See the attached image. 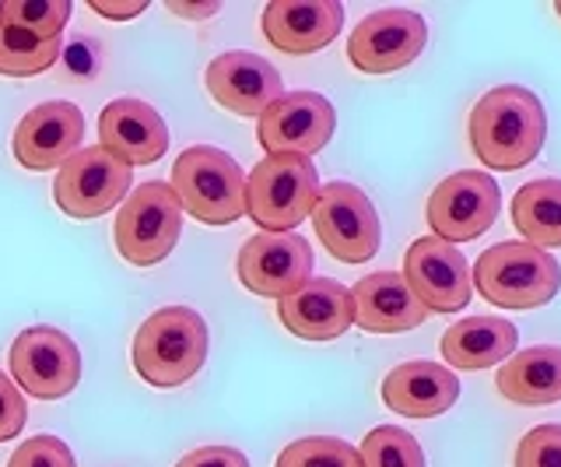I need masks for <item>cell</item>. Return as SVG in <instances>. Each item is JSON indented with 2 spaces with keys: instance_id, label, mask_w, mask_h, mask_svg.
Returning a JSON list of instances; mask_svg holds the SVG:
<instances>
[{
  "instance_id": "4dcf8cb0",
  "label": "cell",
  "mask_w": 561,
  "mask_h": 467,
  "mask_svg": "<svg viewBox=\"0 0 561 467\" xmlns=\"http://www.w3.org/2000/svg\"><path fill=\"white\" fill-rule=\"evenodd\" d=\"M28 422L25 394L14 387V379L0 373V443H11Z\"/></svg>"
},
{
  "instance_id": "d6a6232c",
  "label": "cell",
  "mask_w": 561,
  "mask_h": 467,
  "mask_svg": "<svg viewBox=\"0 0 561 467\" xmlns=\"http://www.w3.org/2000/svg\"><path fill=\"white\" fill-rule=\"evenodd\" d=\"M88 8L110 22H130L148 11V0H88Z\"/></svg>"
},
{
  "instance_id": "836d02e7",
  "label": "cell",
  "mask_w": 561,
  "mask_h": 467,
  "mask_svg": "<svg viewBox=\"0 0 561 467\" xmlns=\"http://www.w3.org/2000/svg\"><path fill=\"white\" fill-rule=\"evenodd\" d=\"M165 8L172 14H180V19H215V14H221V0H204V4H183V0H165Z\"/></svg>"
},
{
  "instance_id": "9a60e30c",
  "label": "cell",
  "mask_w": 561,
  "mask_h": 467,
  "mask_svg": "<svg viewBox=\"0 0 561 467\" xmlns=\"http://www.w3.org/2000/svg\"><path fill=\"white\" fill-rule=\"evenodd\" d=\"M81 141H84V113L75 102L53 99L18 119L11 151L22 169L46 172V169H60L70 155H78Z\"/></svg>"
},
{
  "instance_id": "277c9868",
  "label": "cell",
  "mask_w": 561,
  "mask_h": 467,
  "mask_svg": "<svg viewBox=\"0 0 561 467\" xmlns=\"http://www.w3.org/2000/svg\"><path fill=\"white\" fill-rule=\"evenodd\" d=\"M320 172L306 155H263L245 176V215L260 232H291L312 215Z\"/></svg>"
},
{
  "instance_id": "ba28073f",
  "label": "cell",
  "mask_w": 561,
  "mask_h": 467,
  "mask_svg": "<svg viewBox=\"0 0 561 467\" xmlns=\"http://www.w3.org/2000/svg\"><path fill=\"white\" fill-rule=\"evenodd\" d=\"M502 212V190L481 169L453 172L432 190L428 197V225L435 239L456 247L484 236Z\"/></svg>"
},
{
  "instance_id": "7a4b0ae2",
  "label": "cell",
  "mask_w": 561,
  "mask_h": 467,
  "mask_svg": "<svg viewBox=\"0 0 561 467\" xmlns=\"http://www.w3.org/2000/svg\"><path fill=\"white\" fill-rule=\"evenodd\" d=\"M207 323L190 306H165L151 314L134 334L130 358L137 376L151 387H183L207 362Z\"/></svg>"
},
{
  "instance_id": "603a6c76",
  "label": "cell",
  "mask_w": 561,
  "mask_h": 467,
  "mask_svg": "<svg viewBox=\"0 0 561 467\" xmlns=\"http://www.w3.org/2000/svg\"><path fill=\"white\" fill-rule=\"evenodd\" d=\"M499 390L513 405H558L561 401V349L558 344H534L513 352L499 366Z\"/></svg>"
},
{
  "instance_id": "484cf974",
  "label": "cell",
  "mask_w": 561,
  "mask_h": 467,
  "mask_svg": "<svg viewBox=\"0 0 561 467\" xmlns=\"http://www.w3.org/2000/svg\"><path fill=\"white\" fill-rule=\"evenodd\" d=\"M362 467H425L421 443L400 425H379L358 446Z\"/></svg>"
},
{
  "instance_id": "30bf717a",
  "label": "cell",
  "mask_w": 561,
  "mask_h": 467,
  "mask_svg": "<svg viewBox=\"0 0 561 467\" xmlns=\"http://www.w3.org/2000/svg\"><path fill=\"white\" fill-rule=\"evenodd\" d=\"M14 384L39 401H60L81 379V352L57 327H28L8 352Z\"/></svg>"
},
{
  "instance_id": "cb8c5ba5",
  "label": "cell",
  "mask_w": 561,
  "mask_h": 467,
  "mask_svg": "<svg viewBox=\"0 0 561 467\" xmlns=\"http://www.w3.org/2000/svg\"><path fill=\"white\" fill-rule=\"evenodd\" d=\"M513 225L519 229L523 243L554 250L561 247V180H534L523 183L513 197Z\"/></svg>"
},
{
  "instance_id": "7402d4cb",
  "label": "cell",
  "mask_w": 561,
  "mask_h": 467,
  "mask_svg": "<svg viewBox=\"0 0 561 467\" xmlns=\"http://www.w3.org/2000/svg\"><path fill=\"white\" fill-rule=\"evenodd\" d=\"M519 331L505 317H467L443 334V358L453 369H488L516 352Z\"/></svg>"
},
{
  "instance_id": "44dd1931",
  "label": "cell",
  "mask_w": 561,
  "mask_h": 467,
  "mask_svg": "<svg viewBox=\"0 0 561 467\" xmlns=\"http://www.w3.org/2000/svg\"><path fill=\"white\" fill-rule=\"evenodd\" d=\"M460 401V379L438 362H403L382 379V405L403 419H435Z\"/></svg>"
},
{
  "instance_id": "ffe728a7",
  "label": "cell",
  "mask_w": 561,
  "mask_h": 467,
  "mask_svg": "<svg viewBox=\"0 0 561 467\" xmlns=\"http://www.w3.org/2000/svg\"><path fill=\"white\" fill-rule=\"evenodd\" d=\"M355 323L368 334H403L428 320V309L414 299V292L397 271H376L351 288Z\"/></svg>"
},
{
  "instance_id": "7c38bea8",
  "label": "cell",
  "mask_w": 561,
  "mask_h": 467,
  "mask_svg": "<svg viewBox=\"0 0 561 467\" xmlns=\"http://www.w3.org/2000/svg\"><path fill=\"white\" fill-rule=\"evenodd\" d=\"M337 127L330 99L320 92H288L260 113L256 141L267 155H306L323 151Z\"/></svg>"
},
{
  "instance_id": "1f68e13d",
  "label": "cell",
  "mask_w": 561,
  "mask_h": 467,
  "mask_svg": "<svg viewBox=\"0 0 561 467\" xmlns=\"http://www.w3.org/2000/svg\"><path fill=\"white\" fill-rule=\"evenodd\" d=\"M175 467H250L242 449H232V446H201L186 454Z\"/></svg>"
},
{
  "instance_id": "8fae6325",
  "label": "cell",
  "mask_w": 561,
  "mask_h": 467,
  "mask_svg": "<svg viewBox=\"0 0 561 467\" xmlns=\"http://www.w3.org/2000/svg\"><path fill=\"white\" fill-rule=\"evenodd\" d=\"M428 43V25L417 11L382 8L358 22L347 39V60L362 75H393L411 67Z\"/></svg>"
},
{
  "instance_id": "f546056e",
  "label": "cell",
  "mask_w": 561,
  "mask_h": 467,
  "mask_svg": "<svg viewBox=\"0 0 561 467\" xmlns=\"http://www.w3.org/2000/svg\"><path fill=\"white\" fill-rule=\"evenodd\" d=\"M8 467H78L75 454L57 436H32L14 449Z\"/></svg>"
},
{
  "instance_id": "e575fe53",
  "label": "cell",
  "mask_w": 561,
  "mask_h": 467,
  "mask_svg": "<svg viewBox=\"0 0 561 467\" xmlns=\"http://www.w3.org/2000/svg\"><path fill=\"white\" fill-rule=\"evenodd\" d=\"M554 11H558V19H561V0H558V4H554Z\"/></svg>"
},
{
  "instance_id": "d6986e66",
  "label": "cell",
  "mask_w": 561,
  "mask_h": 467,
  "mask_svg": "<svg viewBox=\"0 0 561 467\" xmlns=\"http://www.w3.org/2000/svg\"><path fill=\"white\" fill-rule=\"evenodd\" d=\"M277 317L295 338L302 341H333L355 323L351 288L333 278H309L298 292L277 303Z\"/></svg>"
},
{
  "instance_id": "e0dca14e",
  "label": "cell",
  "mask_w": 561,
  "mask_h": 467,
  "mask_svg": "<svg viewBox=\"0 0 561 467\" xmlns=\"http://www.w3.org/2000/svg\"><path fill=\"white\" fill-rule=\"evenodd\" d=\"M344 29L341 0H271L263 8V36L274 49L306 57L330 46Z\"/></svg>"
},
{
  "instance_id": "ac0fdd59",
  "label": "cell",
  "mask_w": 561,
  "mask_h": 467,
  "mask_svg": "<svg viewBox=\"0 0 561 467\" xmlns=\"http://www.w3.org/2000/svg\"><path fill=\"white\" fill-rule=\"evenodd\" d=\"M99 145L123 166H154L169 151V127L148 102L113 99L99 116Z\"/></svg>"
},
{
  "instance_id": "2e32d148",
  "label": "cell",
  "mask_w": 561,
  "mask_h": 467,
  "mask_svg": "<svg viewBox=\"0 0 561 467\" xmlns=\"http://www.w3.org/2000/svg\"><path fill=\"white\" fill-rule=\"evenodd\" d=\"M207 92L228 113L260 116L271 102L285 95V84L271 60L232 49L207 64Z\"/></svg>"
},
{
  "instance_id": "9c48e42d",
  "label": "cell",
  "mask_w": 561,
  "mask_h": 467,
  "mask_svg": "<svg viewBox=\"0 0 561 467\" xmlns=\"http://www.w3.org/2000/svg\"><path fill=\"white\" fill-rule=\"evenodd\" d=\"M130 180H134L130 166L113 159L102 145H92L70 155L60 166L57 183H53V197H57V207L64 215L88 221V218H102L116 204L127 201Z\"/></svg>"
},
{
  "instance_id": "3957f363",
  "label": "cell",
  "mask_w": 561,
  "mask_h": 467,
  "mask_svg": "<svg viewBox=\"0 0 561 467\" xmlns=\"http://www.w3.org/2000/svg\"><path fill=\"white\" fill-rule=\"evenodd\" d=\"M478 296L499 309L548 306L561 288V264L554 253L530 243H499L478 257L470 271Z\"/></svg>"
},
{
  "instance_id": "8992f818",
  "label": "cell",
  "mask_w": 561,
  "mask_h": 467,
  "mask_svg": "<svg viewBox=\"0 0 561 467\" xmlns=\"http://www.w3.org/2000/svg\"><path fill=\"white\" fill-rule=\"evenodd\" d=\"M183 232V207L169 183H140L119 204L113 225L116 250L134 267H154L175 250Z\"/></svg>"
},
{
  "instance_id": "83f0119b",
  "label": "cell",
  "mask_w": 561,
  "mask_h": 467,
  "mask_svg": "<svg viewBox=\"0 0 561 467\" xmlns=\"http://www.w3.org/2000/svg\"><path fill=\"white\" fill-rule=\"evenodd\" d=\"M0 19L32 36L57 39L70 19V0H0Z\"/></svg>"
},
{
  "instance_id": "f1b7e54d",
  "label": "cell",
  "mask_w": 561,
  "mask_h": 467,
  "mask_svg": "<svg viewBox=\"0 0 561 467\" xmlns=\"http://www.w3.org/2000/svg\"><path fill=\"white\" fill-rule=\"evenodd\" d=\"M516 467H561V425H537L516 446Z\"/></svg>"
},
{
  "instance_id": "52a82bcc",
  "label": "cell",
  "mask_w": 561,
  "mask_h": 467,
  "mask_svg": "<svg viewBox=\"0 0 561 467\" xmlns=\"http://www.w3.org/2000/svg\"><path fill=\"white\" fill-rule=\"evenodd\" d=\"M312 225L320 243L341 264H365L379 253V215L355 183H327L312 204Z\"/></svg>"
},
{
  "instance_id": "5b68a950",
  "label": "cell",
  "mask_w": 561,
  "mask_h": 467,
  "mask_svg": "<svg viewBox=\"0 0 561 467\" xmlns=\"http://www.w3.org/2000/svg\"><path fill=\"white\" fill-rule=\"evenodd\" d=\"M172 194L180 207L204 225H232L245 215V176L221 148L193 145L172 166Z\"/></svg>"
},
{
  "instance_id": "d4e9b609",
  "label": "cell",
  "mask_w": 561,
  "mask_h": 467,
  "mask_svg": "<svg viewBox=\"0 0 561 467\" xmlns=\"http://www.w3.org/2000/svg\"><path fill=\"white\" fill-rule=\"evenodd\" d=\"M60 49H64L60 36L43 39V36H32V32L0 19V75L35 78L60 60Z\"/></svg>"
},
{
  "instance_id": "6da1fadb",
  "label": "cell",
  "mask_w": 561,
  "mask_h": 467,
  "mask_svg": "<svg viewBox=\"0 0 561 467\" xmlns=\"http://www.w3.org/2000/svg\"><path fill=\"white\" fill-rule=\"evenodd\" d=\"M548 137L540 99L523 84H499L470 110V148L484 169L516 172L530 166Z\"/></svg>"
},
{
  "instance_id": "5bb4252c",
  "label": "cell",
  "mask_w": 561,
  "mask_h": 467,
  "mask_svg": "<svg viewBox=\"0 0 561 467\" xmlns=\"http://www.w3.org/2000/svg\"><path fill=\"white\" fill-rule=\"evenodd\" d=\"M403 282L428 314H456L473 296L467 257L435 236H421L403 253Z\"/></svg>"
},
{
  "instance_id": "4316f807",
  "label": "cell",
  "mask_w": 561,
  "mask_h": 467,
  "mask_svg": "<svg viewBox=\"0 0 561 467\" xmlns=\"http://www.w3.org/2000/svg\"><path fill=\"white\" fill-rule=\"evenodd\" d=\"M274 467H362V454L344 440L306 436L280 449Z\"/></svg>"
},
{
  "instance_id": "4fadbf2b",
  "label": "cell",
  "mask_w": 561,
  "mask_h": 467,
  "mask_svg": "<svg viewBox=\"0 0 561 467\" xmlns=\"http://www.w3.org/2000/svg\"><path fill=\"white\" fill-rule=\"evenodd\" d=\"M242 288L263 299H285L312 278V247L298 232H256L239 250Z\"/></svg>"
}]
</instances>
